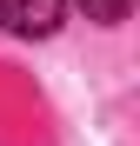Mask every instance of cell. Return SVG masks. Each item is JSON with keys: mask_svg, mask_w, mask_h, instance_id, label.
Listing matches in <instances>:
<instances>
[{"mask_svg": "<svg viewBox=\"0 0 140 146\" xmlns=\"http://www.w3.org/2000/svg\"><path fill=\"white\" fill-rule=\"evenodd\" d=\"M60 13H67V0H0V27L20 40H47L60 27Z\"/></svg>", "mask_w": 140, "mask_h": 146, "instance_id": "1", "label": "cell"}, {"mask_svg": "<svg viewBox=\"0 0 140 146\" xmlns=\"http://www.w3.org/2000/svg\"><path fill=\"white\" fill-rule=\"evenodd\" d=\"M80 7H87V20H100V27H120L133 13V0H80Z\"/></svg>", "mask_w": 140, "mask_h": 146, "instance_id": "2", "label": "cell"}]
</instances>
